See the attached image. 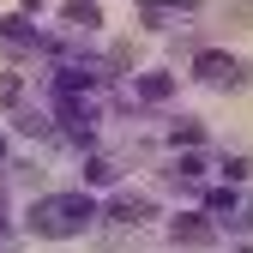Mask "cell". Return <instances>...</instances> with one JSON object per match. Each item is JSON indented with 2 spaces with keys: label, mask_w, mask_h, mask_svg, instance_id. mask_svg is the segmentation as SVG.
Instances as JSON below:
<instances>
[{
  "label": "cell",
  "mask_w": 253,
  "mask_h": 253,
  "mask_svg": "<svg viewBox=\"0 0 253 253\" xmlns=\"http://www.w3.org/2000/svg\"><path fill=\"white\" fill-rule=\"evenodd\" d=\"M90 217H97V205L84 193H60V199H37L30 205V229L37 235H79Z\"/></svg>",
  "instance_id": "cell-1"
},
{
  "label": "cell",
  "mask_w": 253,
  "mask_h": 253,
  "mask_svg": "<svg viewBox=\"0 0 253 253\" xmlns=\"http://www.w3.org/2000/svg\"><path fill=\"white\" fill-rule=\"evenodd\" d=\"M193 73H199L211 90H247V60H241V54H217V48H205V54L193 60Z\"/></svg>",
  "instance_id": "cell-2"
},
{
  "label": "cell",
  "mask_w": 253,
  "mask_h": 253,
  "mask_svg": "<svg viewBox=\"0 0 253 253\" xmlns=\"http://www.w3.org/2000/svg\"><path fill=\"white\" fill-rule=\"evenodd\" d=\"M169 229H175V241H187V247H205V241H211V223H205L199 211H187V217H175Z\"/></svg>",
  "instance_id": "cell-3"
},
{
  "label": "cell",
  "mask_w": 253,
  "mask_h": 253,
  "mask_svg": "<svg viewBox=\"0 0 253 253\" xmlns=\"http://www.w3.org/2000/svg\"><path fill=\"white\" fill-rule=\"evenodd\" d=\"M217 6H223L229 24H247V30H253V0H217Z\"/></svg>",
  "instance_id": "cell-4"
},
{
  "label": "cell",
  "mask_w": 253,
  "mask_h": 253,
  "mask_svg": "<svg viewBox=\"0 0 253 253\" xmlns=\"http://www.w3.org/2000/svg\"><path fill=\"white\" fill-rule=\"evenodd\" d=\"M139 90H145V97H169V79H163V73H151V79H145Z\"/></svg>",
  "instance_id": "cell-5"
},
{
  "label": "cell",
  "mask_w": 253,
  "mask_h": 253,
  "mask_svg": "<svg viewBox=\"0 0 253 253\" xmlns=\"http://www.w3.org/2000/svg\"><path fill=\"white\" fill-rule=\"evenodd\" d=\"M0 151H6V139H0Z\"/></svg>",
  "instance_id": "cell-6"
}]
</instances>
